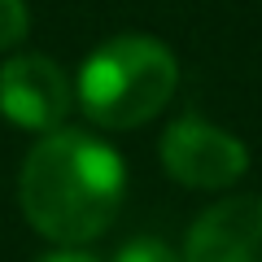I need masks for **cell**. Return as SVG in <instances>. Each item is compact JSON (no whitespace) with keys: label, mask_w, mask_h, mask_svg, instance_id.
<instances>
[{"label":"cell","mask_w":262,"mask_h":262,"mask_svg":"<svg viewBox=\"0 0 262 262\" xmlns=\"http://www.w3.org/2000/svg\"><path fill=\"white\" fill-rule=\"evenodd\" d=\"M114 262H184V258L158 236H136V241H127L114 253Z\"/></svg>","instance_id":"8992f818"},{"label":"cell","mask_w":262,"mask_h":262,"mask_svg":"<svg viewBox=\"0 0 262 262\" xmlns=\"http://www.w3.org/2000/svg\"><path fill=\"white\" fill-rule=\"evenodd\" d=\"M184 262H262V196H227L192 223Z\"/></svg>","instance_id":"5b68a950"},{"label":"cell","mask_w":262,"mask_h":262,"mask_svg":"<svg viewBox=\"0 0 262 262\" xmlns=\"http://www.w3.org/2000/svg\"><path fill=\"white\" fill-rule=\"evenodd\" d=\"M70 105H75V88L57 61L39 53H22L0 66V114L13 127L48 136L66 122Z\"/></svg>","instance_id":"277c9868"},{"label":"cell","mask_w":262,"mask_h":262,"mask_svg":"<svg viewBox=\"0 0 262 262\" xmlns=\"http://www.w3.org/2000/svg\"><path fill=\"white\" fill-rule=\"evenodd\" d=\"M179 66L162 39L149 35H114L92 48L79 70V110L110 131H131L166 110L175 96Z\"/></svg>","instance_id":"7a4b0ae2"},{"label":"cell","mask_w":262,"mask_h":262,"mask_svg":"<svg viewBox=\"0 0 262 262\" xmlns=\"http://www.w3.org/2000/svg\"><path fill=\"white\" fill-rule=\"evenodd\" d=\"M31 31V13L22 0H0V48H13L22 44Z\"/></svg>","instance_id":"52a82bcc"},{"label":"cell","mask_w":262,"mask_h":262,"mask_svg":"<svg viewBox=\"0 0 262 262\" xmlns=\"http://www.w3.org/2000/svg\"><path fill=\"white\" fill-rule=\"evenodd\" d=\"M127 166L105 140L57 127L22 162V214L53 245H88L114 223Z\"/></svg>","instance_id":"6da1fadb"},{"label":"cell","mask_w":262,"mask_h":262,"mask_svg":"<svg viewBox=\"0 0 262 262\" xmlns=\"http://www.w3.org/2000/svg\"><path fill=\"white\" fill-rule=\"evenodd\" d=\"M162 166L170 179L188 188L219 192V188H232L249 170V153L232 131L188 114V118H175L162 136Z\"/></svg>","instance_id":"3957f363"},{"label":"cell","mask_w":262,"mask_h":262,"mask_svg":"<svg viewBox=\"0 0 262 262\" xmlns=\"http://www.w3.org/2000/svg\"><path fill=\"white\" fill-rule=\"evenodd\" d=\"M39 262H101L96 253H88V249H79V245H57L53 253H44Z\"/></svg>","instance_id":"ba28073f"}]
</instances>
